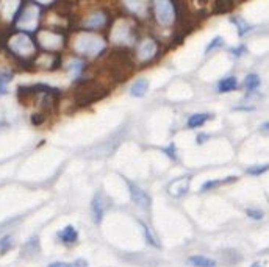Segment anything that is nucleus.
<instances>
[{"mask_svg":"<svg viewBox=\"0 0 269 267\" xmlns=\"http://www.w3.org/2000/svg\"><path fill=\"white\" fill-rule=\"evenodd\" d=\"M75 50L86 56H97L105 49V41L92 33H81L74 42Z\"/></svg>","mask_w":269,"mask_h":267,"instance_id":"1","label":"nucleus"},{"mask_svg":"<svg viewBox=\"0 0 269 267\" xmlns=\"http://www.w3.org/2000/svg\"><path fill=\"white\" fill-rule=\"evenodd\" d=\"M154 13L157 22L163 27H169L174 24L175 10L171 0H154Z\"/></svg>","mask_w":269,"mask_h":267,"instance_id":"2","label":"nucleus"},{"mask_svg":"<svg viewBox=\"0 0 269 267\" xmlns=\"http://www.w3.org/2000/svg\"><path fill=\"white\" fill-rule=\"evenodd\" d=\"M10 49L14 52L16 55L19 56H31L35 53V44H33V41L28 38V34L25 33H19L16 34V36L11 38L10 41Z\"/></svg>","mask_w":269,"mask_h":267,"instance_id":"3","label":"nucleus"},{"mask_svg":"<svg viewBox=\"0 0 269 267\" xmlns=\"http://www.w3.org/2000/svg\"><path fill=\"white\" fill-rule=\"evenodd\" d=\"M38 22H39V8L36 5H28L19 17L18 27L25 31H33L36 30Z\"/></svg>","mask_w":269,"mask_h":267,"instance_id":"4","label":"nucleus"},{"mask_svg":"<svg viewBox=\"0 0 269 267\" xmlns=\"http://www.w3.org/2000/svg\"><path fill=\"white\" fill-rule=\"evenodd\" d=\"M158 53V46L157 42L152 39V38H146L142 39V42L138 46V50H136V56L139 61H150L152 58H155Z\"/></svg>","mask_w":269,"mask_h":267,"instance_id":"5","label":"nucleus"},{"mask_svg":"<svg viewBox=\"0 0 269 267\" xmlns=\"http://www.w3.org/2000/svg\"><path fill=\"white\" fill-rule=\"evenodd\" d=\"M129 191H130V197L134 205H138L142 210L150 208V197L144 189L139 187L136 183H129Z\"/></svg>","mask_w":269,"mask_h":267,"instance_id":"6","label":"nucleus"},{"mask_svg":"<svg viewBox=\"0 0 269 267\" xmlns=\"http://www.w3.org/2000/svg\"><path fill=\"white\" fill-rule=\"evenodd\" d=\"M39 42L44 49L56 50V49H61L63 38L60 34L52 33V31H43V33H39Z\"/></svg>","mask_w":269,"mask_h":267,"instance_id":"7","label":"nucleus"},{"mask_svg":"<svg viewBox=\"0 0 269 267\" xmlns=\"http://www.w3.org/2000/svg\"><path fill=\"white\" fill-rule=\"evenodd\" d=\"M189 177H180L177 180H174V182L169 185V194L172 197H177V199H180L182 195H185L188 192V189H189Z\"/></svg>","mask_w":269,"mask_h":267,"instance_id":"8","label":"nucleus"},{"mask_svg":"<svg viewBox=\"0 0 269 267\" xmlns=\"http://www.w3.org/2000/svg\"><path fill=\"white\" fill-rule=\"evenodd\" d=\"M91 213H92V219H94L96 223H100L104 219V214H105V203L104 199L100 194H96L94 199L91 202Z\"/></svg>","mask_w":269,"mask_h":267,"instance_id":"9","label":"nucleus"},{"mask_svg":"<svg viewBox=\"0 0 269 267\" xmlns=\"http://www.w3.org/2000/svg\"><path fill=\"white\" fill-rule=\"evenodd\" d=\"M238 88H240L238 79H237V77H233V75L225 77V79H222L219 83H217V92H221V94L237 91Z\"/></svg>","mask_w":269,"mask_h":267,"instance_id":"10","label":"nucleus"},{"mask_svg":"<svg viewBox=\"0 0 269 267\" xmlns=\"http://www.w3.org/2000/svg\"><path fill=\"white\" fill-rule=\"evenodd\" d=\"M124 5L136 16H144L147 10V0H124Z\"/></svg>","mask_w":269,"mask_h":267,"instance_id":"11","label":"nucleus"},{"mask_svg":"<svg viewBox=\"0 0 269 267\" xmlns=\"http://www.w3.org/2000/svg\"><path fill=\"white\" fill-rule=\"evenodd\" d=\"M58 239L64 244H74L79 239V233L72 225H67L61 231H58Z\"/></svg>","mask_w":269,"mask_h":267,"instance_id":"12","label":"nucleus"},{"mask_svg":"<svg viewBox=\"0 0 269 267\" xmlns=\"http://www.w3.org/2000/svg\"><path fill=\"white\" fill-rule=\"evenodd\" d=\"M188 264L192 267H216V261L213 258H208L204 255H194L188 258Z\"/></svg>","mask_w":269,"mask_h":267,"instance_id":"13","label":"nucleus"},{"mask_svg":"<svg viewBox=\"0 0 269 267\" xmlns=\"http://www.w3.org/2000/svg\"><path fill=\"white\" fill-rule=\"evenodd\" d=\"M19 5H21V0H2V13L6 19H13L16 11L19 10Z\"/></svg>","mask_w":269,"mask_h":267,"instance_id":"14","label":"nucleus"},{"mask_svg":"<svg viewBox=\"0 0 269 267\" xmlns=\"http://www.w3.org/2000/svg\"><path fill=\"white\" fill-rule=\"evenodd\" d=\"M149 91V81L146 79H138L134 80V83L132 84L130 92L133 97H144Z\"/></svg>","mask_w":269,"mask_h":267,"instance_id":"15","label":"nucleus"},{"mask_svg":"<svg viewBox=\"0 0 269 267\" xmlns=\"http://www.w3.org/2000/svg\"><path fill=\"white\" fill-rule=\"evenodd\" d=\"M208 119H212V114L210 113H196V114L189 116L187 125H188V128H199L202 125H205Z\"/></svg>","mask_w":269,"mask_h":267,"instance_id":"16","label":"nucleus"},{"mask_svg":"<svg viewBox=\"0 0 269 267\" xmlns=\"http://www.w3.org/2000/svg\"><path fill=\"white\" fill-rule=\"evenodd\" d=\"M107 22V17L104 13H94L91 14L88 19L85 21V27L88 28H100Z\"/></svg>","mask_w":269,"mask_h":267,"instance_id":"17","label":"nucleus"},{"mask_svg":"<svg viewBox=\"0 0 269 267\" xmlns=\"http://www.w3.org/2000/svg\"><path fill=\"white\" fill-rule=\"evenodd\" d=\"M242 84H244V88H246L247 92H254V91H257L260 88V84H262V80H260L258 74L252 72V74H247L246 75L244 83H242Z\"/></svg>","mask_w":269,"mask_h":267,"instance_id":"18","label":"nucleus"},{"mask_svg":"<svg viewBox=\"0 0 269 267\" xmlns=\"http://www.w3.org/2000/svg\"><path fill=\"white\" fill-rule=\"evenodd\" d=\"M232 22H233V25L237 27V30H238V34L240 36H244L246 33H249L252 28V25H249L242 17H240V16H235V17H232Z\"/></svg>","mask_w":269,"mask_h":267,"instance_id":"19","label":"nucleus"},{"mask_svg":"<svg viewBox=\"0 0 269 267\" xmlns=\"http://www.w3.org/2000/svg\"><path fill=\"white\" fill-rule=\"evenodd\" d=\"M13 80V72L10 71H2L0 72V96L8 92V83Z\"/></svg>","mask_w":269,"mask_h":267,"instance_id":"20","label":"nucleus"},{"mask_svg":"<svg viewBox=\"0 0 269 267\" xmlns=\"http://www.w3.org/2000/svg\"><path fill=\"white\" fill-rule=\"evenodd\" d=\"M67 67H69V71L74 77H80L81 71H83V61L81 59L74 58V59H71L69 63H67Z\"/></svg>","mask_w":269,"mask_h":267,"instance_id":"21","label":"nucleus"},{"mask_svg":"<svg viewBox=\"0 0 269 267\" xmlns=\"http://www.w3.org/2000/svg\"><path fill=\"white\" fill-rule=\"evenodd\" d=\"M233 180H237L235 177H230V178H225V180H210V182H205L204 186H202V191H208V189H213L216 186H219L225 182H233Z\"/></svg>","mask_w":269,"mask_h":267,"instance_id":"22","label":"nucleus"},{"mask_svg":"<svg viewBox=\"0 0 269 267\" xmlns=\"http://www.w3.org/2000/svg\"><path fill=\"white\" fill-rule=\"evenodd\" d=\"M49 267H88L85 260H75L74 263H52Z\"/></svg>","mask_w":269,"mask_h":267,"instance_id":"23","label":"nucleus"},{"mask_svg":"<svg viewBox=\"0 0 269 267\" xmlns=\"http://www.w3.org/2000/svg\"><path fill=\"white\" fill-rule=\"evenodd\" d=\"M141 227H142V231H144V238H146V240H147V244H150L152 247L158 248V242H157V239H155V236L152 235V231L149 230V227L146 225V223H142V222H141Z\"/></svg>","mask_w":269,"mask_h":267,"instance_id":"24","label":"nucleus"},{"mask_svg":"<svg viewBox=\"0 0 269 267\" xmlns=\"http://www.w3.org/2000/svg\"><path fill=\"white\" fill-rule=\"evenodd\" d=\"M269 170V164H262V166H252V167H247V174L249 175H254V177H258V175H263L265 172Z\"/></svg>","mask_w":269,"mask_h":267,"instance_id":"25","label":"nucleus"},{"mask_svg":"<svg viewBox=\"0 0 269 267\" xmlns=\"http://www.w3.org/2000/svg\"><path fill=\"white\" fill-rule=\"evenodd\" d=\"M222 46H224V39H222L221 36H216V38L207 46L205 53H210V52H213V50H216L217 47H222Z\"/></svg>","mask_w":269,"mask_h":267,"instance_id":"26","label":"nucleus"},{"mask_svg":"<svg viewBox=\"0 0 269 267\" xmlns=\"http://www.w3.org/2000/svg\"><path fill=\"white\" fill-rule=\"evenodd\" d=\"M164 152H166V155L169 157L171 160H177V150H175V144H169L167 147H164Z\"/></svg>","mask_w":269,"mask_h":267,"instance_id":"27","label":"nucleus"},{"mask_svg":"<svg viewBox=\"0 0 269 267\" xmlns=\"http://www.w3.org/2000/svg\"><path fill=\"white\" fill-rule=\"evenodd\" d=\"M246 214L250 217V219H255V220H260V219H263V213L262 211H258V210H247Z\"/></svg>","mask_w":269,"mask_h":267,"instance_id":"28","label":"nucleus"},{"mask_svg":"<svg viewBox=\"0 0 269 267\" xmlns=\"http://www.w3.org/2000/svg\"><path fill=\"white\" fill-rule=\"evenodd\" d=\"M232 53L237 58L241 56V55H244L246 53V46H238L237 49H232Z\"/></svg>","mask_w":269,"mask_h":267,"instance_id":"29","label":"nucleus"},{"mask_svg":"<svg viewBox=\"0 0 269 267\" xmlns=\"http://www.w3.org/2000/svg\"><path fill=\"white\" fill-rule=\"evenodd\" d=\"M208 137H210V136H208L207 133H199V134H197V137H196V141H197V144H202L204 141H207Z\"/></svg>","mask_w":269,"mask_h":267,"instance_id":"30","label":"nucleus"},{"mask_svg":"<svg viewBox=\"0 0 269 267\" xmlns=\"http://www.w3.org/2000/svg\"><path fill=\"white\" fill-rule=\"evenodd\" d=\"M260 130H263V132H269V122H265L262 127H260Z\"/></svg>","mask_w":269,"mask_h":267,"instance_id":"31","label":"nucleus"},{"mask_svg":"<svg viewBox=\"0 0 269 267\" xmlns=\"http://www.w3.org/2000/svg\"><path fill=\"white\" fill-rule=\"evenodd\" d=\"M35 2H38V3H41V5H49L52 0H35Z\"/></svg>","mask_w":269,"mask_h":267,"instance_id":"32","label":"nucleus"},{"mask_svg":"<svg viewBox=\"0 0 269 267\" xmlns=\"http://www.w3.org/2000/svg\"><path fill=\"white\" fill-rule=\"evenodd\" d=\"M252 267H262V264H260V263H255V264H252Z\"/></svg>","mask_w":269,"mask_h":267,"instance_id":"33","label":"nucleus"}]
</instances>
